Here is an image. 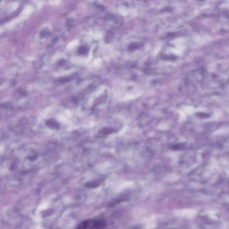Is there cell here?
Returning <instances> with one entry per match:
<instances>
[{
	"label": "cell",
	"mask_w": 229,
	"mask_h": 229,
	"mask_svg": "<svg viewBox=\"0 0 229 229\" xmlns=\"http://www.w3.org/2000/svg\"><path fill=\"white\" fill-rule=\"evenodd\" d=\"M97 45L96 40L90 36L77 38L69 46V57L76 63H87L93 57Z\"/></svg>",
	"instance_id": "1"
},
{
	"label": "cell",
	"mask_w": 229,
	"mask_h": 229,
	"mask_svg": "<svg viewBox=\"0 0 229 229\" xmlns=\"http://www.w3.org/2000/svg\"><path fill=\"white\" fill-rule=\"evenodd\" d=\"M110 100V91L108 88L100 86L86 96L81 102V108L84 112L96 114L104 110Z\"/></svg>",
	"instance_id": "2"
},
{
	"label": "cell",
	"mask_w": 229,
	"mask_h": 229,
	"mask_svg": "<svg viewBox=\"0 0 229 229\" xmlns=\"http://www.w3.org/2000/svg\"><path fill=\"white\" fill-rule=\"evenodd\" d=\"M70 124V117L63 108H52L43 113L40 121L41 127L49 131H61Z\"/></svg>",
	"instance_id": "3"
},
{
	"label": "cell",
	"mask_w": 229,
	"mask_h": 229,
	"mask_svg": "<svg viewBox=\"0 0 229 229\" xmlns=\"http://www.w3.org/2000/svg\"><path fill=\"white\" fill-rule=\"evenodd\" d=\"M58 38L59 36L57 31L49 24L43 26L40 28L36 36V39L39 43L45 46L52 45L56 43Z\"/></svg>",
	"instance_id": "4"
},
{
	"label": "cell",
	"mask_w": 229,
	"mask_h": 229,
	"mask_svg": "<svg viewBox=\"0 0 229 229\" xmlns=\"http://www.w3.org/2000/svg\"><path fill=\"white\" fill-rule=\"evenodd\" d=\"M99 127L100 129L98 131V134L101 136H104L110 135L111 134L115 133L119 131L121 127H122V123L119 120L110 118L101 123Z\"/></svg>",
	"instance_id": "5"
},
{
	"label": "cell",
	"mask_w": 229,
	"mask_h": 229,
	"mask_svg": "<svg viewBox=\"0 0 229 229\" xmlns=\"http://www.w3.org/2000/svg\"><path fill=\"white\" fill-rule=\"evenodd\" d=\"M105 224L101 219H88L81 222L76 229H103Z\"/></svg>",
	"instance_id": "6"
}]
</instances>
